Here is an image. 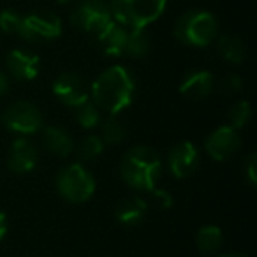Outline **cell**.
I'll use <instances>...</instances> for the list:
<instances>
[{"instance_id":"28","label":"cell","mask_w":257,"mask_h":257,"mask_svg":"<svg viewBox=\"0 0 257 257\" xmlns=\"http://www.w3.org/2000/svg\"><path fill=\"white\" fill-rule=\"evenodd\" d=\"M245 173H246V180L252 187L257 185V155L250 154L246 157V162H245Z\"/></svg>"},{"instance_id":"1","label":"cell","mask_w":257,"mask_h":257,"mask_svg":"<svg viewBox=\"0 0 257 257\" xmlns=\"http://www.w3.org/2000/svg\"><path fill=\"white\" fill-rule=\"evenodd\" d=\"M134 93H136V81L131 71L123 65H111L104 72H100L92 83L90 100L102 113L120 114L133 104Z\"/></svg>"},{"instance_id":"13","label":"cell","mask_w":257,"mask_h":257,"mask_svg":"<svg viewBox=\"0 0 257 257\" xmlns=\"http://www.w3.org/2000/svg\"><path fill=\"white\" fill-rule=\"evenodd\" d=\"M25 23L32 34L34 41L39 39H57L62 34V20L57 13L37 9L25 16Z\"/></svg>"},{"instance_id":"21","label":"cell","mask_w":257,"mask_h":257,"mask_svg":"<svg viewBox=\"0 0 257 257\" xmlns=\"http://www.w3.org/2000/svg\"><path fill=\"white\" fill-rule=\"evenodd\" d=\"M152 50L150 36L145 29H128L127 48H125V57L131 58H145Z\"/></svg>"},{"instance_id":"22","label":"cell","mask_w":257,"mask_h":257,"mask_svg":"<svg viewBox=\"0 0 257 257\" xmlns=\"http://www.w3.org/2000/svg\"><path fill=\"white\" fill-rule=\"evenodd\" d=\"M100 140L104 145H118L127 138V127L118 114H109L100 121Z\"/></svg>"},{"instance_id":"2","label":"cell","mask_w":257,"mask_h":257,"mask_svg":"<svg viewBox=\"0 0 257 257\" xmlns=\"http://www.w3.org/2000/svg\"><path fill=\"white\" fill-rule=\"evenodd\" d=\"M162 175L161 155L150 147L138 145L125 152L120 162V176L128 187L136 190L155 189Z\"/></svg>"},{"instance_id":"31","label":"cell","mask_w":257,"mask_h":257,"mask_svg":"<svg viewBox=\"0 0 257 257\" xmlns=\"http://www.w3.org/2000/svg\"><path fill=\"white\" fill-rule=\"evenodd\" d=\"M55 2H57V4H69L71 0H55Z\"/></svg>"},{"instance_id":"26","label":"cell","mask_w":257,"mask_h":257,"mask_svg":"<svg viewBox=\"0 0 257 257\" xmlns=\"http://www.w3.org/2000/svg\"><path fill=\"white\" fill-rule=\"evenodd\" d=\"M152 197L150 201H148V204H152L154 208H157V210H169V208L173 206V196L168 192V190L164 189H152L150 190Z\"/></svg>"},{"instance_id":"12","label":"cell","mask_w":257,"mask_h":257,"mask_svg":"<svg viewBox=\"0 0 257 257\" xmlns=\"http://www.w3.org/2000/svg\"><path fill=\"white\" fill-rule=\"evenodd\" d=\"M6 71L16 81H32L39 74V57L29 50L16 48L6 57Z\"/></svg>"},{"instance_id":"19","label":"cell","mask_w":257,"mask_h":257,"mask_svg":"<svg viewBox=\"0 0 257 257\" xmlns=\"http://www.w3.org/2000/svg\"><path fill=\"white\" fill-rule=\"evenodd\" d=\"M217 51L229 64H241L246 58V46L236 36H220L217 39Z\"/></svg>"},{"instance_id":"4","label":"cell","mask_w":257,"mask_h":257,"mask_svg":"<svg viewBox=\"0 0 257 257\" xmlns=\"http://www.w3.org/2000/svg\"><path fill=\"white\" fill-rule=\"evenodd\" d=\"M168 0H109L113 20L127 29H147L166 11Z\"/></svg>"},{"instance_id":"27","label":"cell","mask_w":257,"mask_h":257,"mask_svg":"<svg viewBox=\"0 0 257 257\" xmlns=\"http://www.w3.org/2000/svg\"><path fill=\"white\" fill-rule=\"evenodd\" d=\"M243 88V79L238 74H229L222 79L220 83V90L225 93H238Z\"/></svg>"},{"instance_id":"3","label":"cell","mask_w":257,"mask_h":257,"mask_svg":"<svg viewBox=\"0 0 257 257\" xmlns=\"http://www.w3.org/2000/svg\"><path fill=\"white\" fill-rule=\"evenodd\" d=\"M218 22L210 11L190 9L185 11L175 25V37L185 46L206 48L217 39Z\"/></svg>"},{"instance_id":"5","label":"cell","mask_w":257,"mask_h":257,"mask_svg":"<svg viewBox=\"0 0 257 257\" xmlns=\"http://www.w3.org/2000/svg\"><path fill=\"white\" fill-rule=\"evenodd\" d=\"M55 185L60 197L67 203L81 204L86 203L95 192V180L92 173L79 162L65 166L60 169L55 180Z\"/></svg>"},{"instance_id":"29","label":"cell","mask_w":257,"mask_h":257,"mask_svg":"<svg viewBox=\"0 0 257 257\" xmlns=\"http://www.w3.org/2000/svg\"><path fill=\"white\" fill-rule=\"evenodd\" d=\"M9 76H8V72H4V71H0V99L6 95V93L9 92Z\"/></svg>"},{"instance_id":"20","label":"cell","mask_w":257,"mask_h":257,"mask_svg":"<svg viewBox=\"0 0 257 257\" xmlns=\"http://www.w3.org/2000/svg\"><path fill=\"white\" fill-rule=\"evenodd\" d=\"M224 243V234L218 225H204L197 231L196 234V245L197 250L204 255H213L220 250Z\"/></svg>"},{"instance_id":"14","label":"cell","mask_w":257,"mask_h":257,"mask_svg":"<svg viewBox=\"0 0 257 257\" xmlns=\"http://www.w3.org/2000/svg\"><path fill=\"white\" fill-rule=\"evenodd\" d=\"M128 29L118 22H109L99 34L95 41L99 48L107 57H125V48H127Z\"/></svg>"},{"instance_id":"18","label":"cell","mask_w":257,"mask_h":257,"mask_svg":"<svg viewBox=\"0 0 257 257\" xmlns=\"http://www.w3.org/2000/svg\"><path fill=\"white\" fill-rule=\"evenodd\" d=\"M0 30L9 36H16L23 41H34L29 27L25 23V16L15 9H2L0 11Z\"/></svg>"},{"instance_id":"17","label":"cell","mask_w":257,"mask_h":257,"mask_svg":"<svg viewBox=\"0 0 257 257\" xmlns=\"http://www.w3.org/2000/svg\"><path fill=\"white\" fill-rule=\"evenodd\" d=\"M148 208H150V204H148L147 199L140 196H128L116 204L114 217L123 225H136L145 218Z\"/></svg>"},{"instance_id":"16","label":"cell","mask_w":257,"mask_h":257,"mask_svg":"<svg viewBox=\"0 0 257 257\" xmlns=\"http://www.w3.org/2000/svg\"><path fill=\"white\" fill-rule=\"evenodd\" d=\"M43 147L55 157L67 159L74 152V141L65 128L50 125L43 128Z\"/></svg>"},{"instance_id":"8","label":"cell","mask_w":257,"mask_h":257,"mask_svg":"<svg viewBox=\"0 0 257 257\" xmlns=\"http://www.w3.org/2000/svg\"><path fill=\"white\" fill-rule=\"evenodd\" d=\"M51 90H53V95L64 106L72 107V109L90 99V90L86 86L85 79L79 74H76V72H62V74H58L55 78L53 85H51Z\"/></svg>"},{"instance_id":"30","label":"cell","mask_w":257,"mask_h":257,"mask_svg":"<svg viewBox=\"0 0 257 257\" xmlns=\"http://www.w3.org/2000/svg\"><path fill=\"white\" fill-rule=\"evenodd\" d=\"M6 234H8V217L0 210V241L6 238Z\"/></svg>"},{"instance_id":"15","label":"cell","mask_w":257,"mask_h":257,"mask_svg":"<svg viewBox=\"0 0 257 257\" xmlns=\"http://www.w3.org/2000/svg\"><path fill=\"white\" fill-rule=\"evenodd\" d=\"M215 78L210 71H192L180 83V93L189 100H203L213 92Z\"/></svg>"},{"instance_id":"23","label":"cell","mask_w":257,"mask_h":257,"mask_svg":"<svg viewBox=\"0 0 257 257\" xmlns=\"http://www.w3.org/2000/svg\"><path fill=\"white\" fill-rule=\"evenodd\" d=\"M74 114L78 123L81 125L83 128L86 131H92V128H97L100 125V121L104 120L102 118V111L92 102V100H85L83 104L74 107Z\"/></svg>"},{"instance_id":"25","label":"cell","mask_w":257,"mask_h":257,"mask_svg":"<svg viewBox=\"0 0 257 257\" xmlns=\"http://www.w3.org/2000/svg\"><path fill=\"white\" fill-rule=\"evenodd\" d=\"M252 118V106L248 100H239L229 109V125L236 131L246 127Z\"/></svg>"},{"instance_id":"24","label":"cell","mask_w":257,"mask_h":257,"mask_svg":"<svg viewBox=\"0 0 257 257\" xmlns=\"http://www.w3.org/2000/svg\"><path fill=\"white\" fill-rule=\"evenodd\" d=\"M104 148H106V145L100 140V136L90 134V136L83 138L81 143L78 145V155L81 161H95L102 155Z\"/></svg>"},{"instance_id":"32","label":"cell","mask_w":257,"mask_h":257,"mask_svg":"<svg viewBox=\"0 0 257 257\" xmlns=\"http://www.w3.org/2000/svg\"><path fill=\"white\" fill-rule=\"evenodd\" d=\"M222 257H243V255H236V253H229V255H222Z\"/></svg>"},{"instance_id":"11","label":"cell","mask_w":257,"mask_h":257,"mask_svg":"<svg viewBox=\"0 0 257 257\" xmlns=\"http://www.w3.org/2000/svg\"><path fill=\"white\" fill-rule=\"evenodd\" d=\"M39 150L27 138H16L8 152V168L15 175H27L37 166Z\"/></svg>"},{"instance_id":"6","label":"cell","mask_w":257,"mask_h":257,"mask_svg":"<svg viewBox=\"0 0 257 257\" xmlns=\"http://www.w3.org/2000/svg\"><path fill=\"white\" fill-rule=\"evenodd\" d=\"M2 125L20 136L39 133L43 128V114L39 107L30 100H15L2 111Z\"/></svg>"},{"instance_id":"7","label":"cell","mask_w":257,"mask_h":257,"mask_svg":"<svg viewBox=\"0 0 257 257\" xmlns=\"http://www.w3.org/2000/svg\"><path fill=\"white\" fill-rule=\"evenodd\" d=\"M109 22H113L107 0H79L71 11V23L85 34L97 36Z\"/></svg>"},{"instance_id":"9","label":"cell","mask_w":257,"mask_h":257,"mask_svg":"<svg viewBox=\"0 0 257 257\" xmlns=\"http://www.w3.org/2000/svg\"><path fill=\"white\" fill-rule=\"evenodd\" d=\"M241 147V136L231 125H222L215 128L213 133L204 141V150L213 161H227Z\"/></svg>"},{"instance_id":"10","label":"cell","mask_w":257,"mask_h":257,"mask_svg":"<svg viewBox=\"0 0 257 257\" xmlns=\"http://www.w3.org/2000/svg\"><path fill=\"white\" fill-rule=\"evenodd\" d=\"M199 166V150L192 141H180L169 150L168 168L178 180L189 178Z\"/></svg>"}]
</instances>
